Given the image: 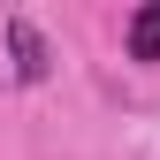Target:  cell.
<instances>
[{"mask_svg": "<svg viewBox=\"0 0 160 160\" xmlns=\"http://www.w3.org/2000/svg\"><path fill=\"white\" fill-rule=\"evenodd\" d=\"M8 53H15V76H23V84H38V76L53 69V61H46V38H38L31 15H8Z\"/></svg>", "mask_w": 160, "mask_h": 160, "instance_id": "1", "label": "cell"}, {"mask_svg": "<svg viewBox=\"0 0 160 160\" xmlns=\"http://www.w3.org/2000/svg\"><path fill=\"white\" fill-rule=\"evenodd\" d=\"M130 61H160V0L130 15Z\"/></svg>", "mask_w": 160, "mask_h": 160, "instance_id": "2", "label": "cell"}]
</instances>
